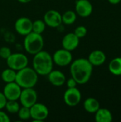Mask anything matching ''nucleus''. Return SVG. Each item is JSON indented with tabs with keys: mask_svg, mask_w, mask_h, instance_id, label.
<instances>
[{
	"mask_svg": "<svg viewBox=\"0 0 121 122\" xmlns=\"http://www.w3.org/2000/svg\"><path fill=\"white\" fill-rule=\"evenodd\" d=\"M93 65L88 59L78 58L72 61L70 64V73L78 84H85L91 79L93 73Z\"/></svg>",
	"mask_w": 121,
	"mask_h": 122,
	"instance_id": "1",
	"label": "nucleus"
},
{
	"mask_svg": "<svg viewBox=\"0 0 121 122\" xmlns=\"http://www.w3.org/2000/svg\"><path fill=\"white\" fill-rule=\"evenodd\" d=\"M53 64L52 56L46 51L41 50L34 55L32 68L39 75L47 76L53 70Z\"/></svg>",
	"mask_w": 121,
	"mask_h": 122,
	"instance_id": "2",
	"label": "nucleus"
},
{
	"mask_svg": "<svg viewBox=\"0 0 121 122\" xmlns=\"http://www.w3.org/2000/svg\"><path fill=\"white\" fill-rule=\"evenodd\" d=\"M39 80V74L32 67L28 66L17 71L15 82L22 89L34 88Z\"/></svg>",
	"mask_w": 121,
	"mask_h": 122,
	"instance_id": "3",
	"label": "nucleus"
},
{
	"mask_svg": "<svg viewBox=\"0 0 121 122\" xmlns=\"http://www.w3.org/2000/svg\"><path fill=\"white\" fill-rule=\"evenodd\" d=\"M44 46V40L41 34L31 31L24 36V47L25 51L31 54L34 55L40 51L43 50Z\"/></svg>",
	"mask_w": 121,
	"mask_h": 122,
	"instance_id": "4",
	"label": "nucleus"
},
{
	"mask_svg": "<svg viewBox=\"0 0 121 122\" xmlns=\"http://www.w3.org/2000/svg\"><path fill=\"white\" fill-rule=\"evenodd\" d=\"M6 61L8 67L16 71L27 66L29 64V59L27 56L19 52L12 53Z\"/></svg>",
	"mask_w": 121,
	"mask_h": 122,
	"instance_id": "5",
	"label": "nucleus"
},
{
	"mask_svg": "<svg viewBox=\"0 0 121 122\" xmlns=\"http://www.w3.org/2000/svg\"><path fill=\"white\" fill-rule=\"evenodd\" d=\"M30 113L33 122H42L48 118L49 111L45 104L36 102L30 107Z\"/></svg>",
	"mask_w": 121,
	"mask_h": 122,
	"instance_id": "6",
	"label": "nucleus"
},
{
	"mask_svg": "<svg viewBox=\"0 0 121 122\" xmlns=\"http://www.w3.org/2000/svg\"><path fill=\"white\" fill-rule=\"evenodd\" d=\"M52 59L53 64L58 66L64 67L71 64L73 61V55L71 51L62 48L56 50L53 53Z\"/></svg>",
	"mask_w": 121,
	"mask_h": 122,
	"instance_id": "7",
	"label": "nucleus"
},
{
	"mask_svg": "<svg viewBox=\"0 0 121 122\" xmlns=\"http://www.w3.org/2000/svg\"><path fill=\"white\" fill-rule=\"evenodd\" d=\"M38 94L34 88H24L22 89L20 97L19 102L20 104L23 107H26L30 108L32 105L37 102Z\"/></svg>",
	"mask_w": 121,
	"mask_h": 122,
	"instance_id": "8",
	"label": "nucleus"
},
{
	"mask_svg": "<svg viewBox=\"0 0 121 122\" xmlns=\"http://www.w3.org/2000/svg\"><path fill=\"white\" fill-rule=\"evenodd\" d=\"M81 100V93L76 88H67L63 94V102L70 107H76Z\"/></svg>",
	"mask_w": 121,
	"mask_h": 122,
	"instance_id": "9",
	"label": "nucleus"
},
{
	"mask_svg": "<svg viewBox=\"0 0 121 122\" xmlns=\"http://www.w3.org/2000/svg\"><path fill=\"white\" fill-rule=\"evenodd\" d=\"M32 22L28 17H19L14 23V29L19 35L25 36L32 31Z\"/></svg>",
	"mask_w": 121,
	"mask_h": 122,
	"instance_id": "10",
	"label": "nucleus"
},
{
	"mask_svg": "<svg viewBox=\"0 0 121 122\" xmlns=\"http://www.w3.org/2000/svg\"><path fill=\"white\" fill-rule=\"evenodd\" d=\"M44 21L46 25L51 28H58L62 24L61 14L56 10H48L44 15Z\"/></svg>",
	"mask_w": 121,
	"mask_h": 122,
	"instance_id": "11",
	"label": "nucleus"
},
{
	"mask_svg": "<svg viewBox=\"0 0 121 122\" xmlns=\"http://www.w3.org/2000/svg\"><path fill=\"white\" fill-rule=\"evenodd\" d=\"M22 88L15 81L7 83L3 89V94L7 100H19Z\"/></svg>",
	"mask_w": 121,
	"mask_h": 122,
	"instance_id": "12",
	"label": "nucleus"
},
{
	"mask_svg": "<svg viewBox=\"0 0 121 122\" xmlns=\"http://www.w3.org/2000/svg\"><path fill=\"white\" fill-rule=\"evenodd\" d=\"M75 12L81 17H88L93 12V5L88 0H77L75 3Z\"/></svg>",
	"mask_w": 121,
	"mask_h": 122,
	"instance_id": "13",
	"label": "nucleus"
},
{
	"mask_svg": "<svg viewBox=\"0 0 121 122\" xmlns=\"http://www.w3.org/2000/svg\"><path fill=\"white\" fill-rule=\"evenodd\" d=\"M79 41H80V39L73 32L68 33L62 39L61 41L62 48L68 50L70 51H72L76 49H77V47L79 45Z\"/></svg>",
	"mask_w": 121,
	"mask_h": 122,
	"instance_id": "14",
	"label": "nucleus"
},
{
	"mask_svg": "<svg viewBox=\"0 0 121 122\" xmlns=\"http://www.w3.org/2000/svg\"><path fill=\"white\" fill-rule=\"evenodd\" d=\"M47 77L49 83L54 86H63L66 80V75L59 70H51L47 74Z\"/></svg>",
	"mask_w": 121,
	"mask_h": 122,
	"instance_id": "15",
	"label": "nucleus"
},
{
	"mask_svg": "<svg viewBox=\"0 0 121 122\" xmlns=\"http://www.w3.org/2000/svg\"><path fill=\"white\" fill-rule=\"evenodd\" d=\"M88 60L93 66H99L105 63L106 56L105 53L101 50H94L88 55Z\"/></svg>",
	"mask_w": 121,
	"mask_h": 122,
	"instance_id": "16",
	"label": "nucleus"
},
{
	"mask_svg": "<svg viewBox=\"0 0 121 122\" xmlns=\"http://www.w3.org/2000/svg\"><path fill=\"white\" fill-rule=\"evenodd\" d=\"M95 120L96 122H111L113 120V115L108 109L99 108L95 113Z\"/></svg>",
	"mask_w": 121,
	"mask_h": 122,
	"instance_id": "17",
	"label": "nucleus"
},
{
	"mask_svg": "<svg viewBox=\"0 0 121 122\" xmlns=\"http://www.w3.org/2000/svg\"><path fill=\"white\" fill-rule=\"evenodd\" d=\"M83 108L87 112L90 114H95L100 108V103L96 99L89 97L84 101Z\"/></svg>",
	"mask_w": 121,
	"mask_h": 122,
	"instance_id": "18",
	"label": "nucleus"
},
{
	"mask_svg": "<svg viewBox=\"0 0 121 122\" xmlns=\"http://www.w3.org/2000/svg\"><path fill=\"white\" fill-rule=\"evenodd\" d=\"M16 76V71H15L9 67L4 69L1 74V80L5 84L15 81Z\"/></svg>",
	"mask_w": 121,
	"mask_h": 122,
	"instance_id": "19",
	"label": "nucleus"
},
{
	"mask_svg": "<svg viewBox=\"0 0 121 122\" xmlns=\"http://www.w3.org/2000/svg\"><path fill=\"white\" fill-rule=\"evenodd\" d=\"M108 69L114 75H121V57H116L112 59L109 63Z\"/></svg>",
	"mask_w": 121,
	"mask_h": 122,
	"instance_id": "20",
	"label": "nucleus"
},
{
	"mask_svg": "<svg viewBox=\"0 0 121 122\" xmlns=\"http://www.w3.org/2000/svg\"><path fill=\"white\" fill-rule=\"evenodd\" d=\"M76 18H77L76 13L71 10L66 11L63 14H61L62 24L65 25H71L74 24L76 21Z\"/></svg>",
	"mask_w": 121,
	"mask_h": 122,
	"instance_id": "21",
	"label": "nucleus"
},
{
	"mask_svg": "<svg viewBox=\"0 0 121 122\" xmlns=\"http://www.w3.org/2000/svg\"><path fill=\"white\" fill-rule=\"evenodd\" d=\"M20 107V104L17 100H7L4 108L8 113L15 114L18 113Z\"/></svg>",
	"mask_w": 121,
	"mask_h": 122,
	"instance_id": "22",
	"label": "nucleus"
},
{
	"mask_svg": "<svg viewBox=\"0 0 121 122\" xmlns=\"http://www.w3.org/2000/svg\"><path fill=\"white\" fill-rule=\"evenodd\" d=\"M46 25L44 20L36 19L32 22V31L42 34V33L45 31Z\"/></svg>",
	"mask_w": 121,
	"mask_h": 122,
	"instance_id": "23",
	"label": "nucleus"
},
{
	"mask_svg": "<svg viewBox=\"0 0 121 122\" xmlns=\"http://www.w3.org/2000/svg\"><path fill=\"white\" fill-rule=\"evenodd\" d=\"M18 117L21 121H26L31 119V113H30V108L26 107H20L18 113Z\"/></svg>",
	"mask_w": 121,
	"mask_h": 122,
	"instance_id": "24",
	"label": "nucleus"
},
{
	"mask_svg": "<svg viewBox=\"0 0 121 122\" xmlns=\"http://www.w3.org/2000/svg\"><path fill=\"white\" fill-rule=\"evenodd\" d=\"M87 31H87V29H86V26H78L75 29L73 33L79 39H82V38L86 36V35L87 34Z\"/></svg>",
	"mask_w": 121,
	"mask_h": 122,
	"instance_id": "25",
	"label": "nucleus"
},
{
	"mask_svg": "<svg viewBox=\"0 0 121 122\" xmlns=\"http://www.w3.org/2000/svg\"><path fill=\"white\" fill-rule=\"evenodd\" d=\"M12 54L11 50L8 46H1L0 48V59H7L9 56Z\"/></svg>",
	"mask_w": 121,
	"mask_h": 122,
	"instance_id": "26",
	"label": "nucleus"
},
{
	"mask_svg": "<svg viewBox=\"0 0 121 122\" xmlns=\"http://www.w3.org/2000/svg\"><path fill=\"white\" fill-rule=\"evenodd\" d=\"M65 84H66L67 88H74V87H76V86L78 84L77 82L76 81V80L73 77H71L70 79L66 80Z\"/></svg>",
	"mask_w": 121,
	"mask_h": 122,
	"instance_id": "27",
	"label": "nucleus"
},
{
	"mask_svg": "<svg viewBox=\"0 0 121 122\" xmlns=\"http://www.w3.org/2000/svg\"><path fill=\"white\" fill-rule=\"evenodd\" d=\"M10 122V118L9 115L2 109L0 110V122Z\"/></svg>",
	"mask_w": 121,
	"mask_h": 122,
	"instance_id": "28",
	"label": "nucleus"
},
{
	"mask_svg": "<svg viewBox=\"0 0 121 122\" xmlns=\"http://www.w3.org/2000/svg\"><path fill=\"white\" fill-rule=\"evenodd\" d=\"M6 102H7V99L5 97L4 94H3L2 92H0V110L4 109Z\"/></svg>",
	"mask_w": 121,
	"mask_h": 122,
	"instance_id": "29",
	"label": "nucleus"
},
{
	"mask_svg": "<svg viewBox=\"0 0 121 122\" xmlns=\"http://www.w3.org/2000/svg\"><path fill=\"white\" fill-rule=\"evenodd\" d=\"M111 4H118L121 1V0H108Z\"/></svg>",
	"mask_w": 121,
	"mask_h": 122,
	"instance_id": "30",
	"label": "nucleus"
},
{
	"mask_svg": "<svg viewBox=\"0 0 121 122\" xmlns=\"http://www.w3.org/2000/svg\"><path fill=\"white\" fill-rule=\"evenodd\" d=\"M19 3H21V4H28L29 2H31L32 0H17Z\"/></svg>",
	"mask_w": 121,
	"mask_h": 122,
	"instance_id": "31",
	"label": "nucleus"
}]
</instances>
